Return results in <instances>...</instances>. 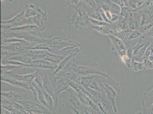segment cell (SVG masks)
Returning a JSON list of instances; mask_svg holds the SVG:
<instances>
[{
  "instance_id": "ab89813d",
  "label": "cell",
  "mask_w": 153,
  "mask_h": 114,
  "mask_svg": "<svg viewBox=\"0 0 153 114\" xmlns=\"http://www.w3.org/2000/svg\"><path fill=\"white\" fill-rule=\"evenodd\" d=\"M96 2H97V4H98V0H96Z\"/></svg>"
},
{
  "instance_id": "f546056e",
  "label": "cell",
  "mask_w": 153,
  "mask_h": 114,
  "mask_svg": "<svg viewBox=\"0 0 153 114\" xmlns=\"http://www.w3.org/2000/svg\"><path fill=\"white\" fill-rule=\"evenodd\" d=\"M137 27V23L135 20H134L133 17H131L128 19V28L131 30H135Z\"/></svg>"
},
{
  "instance_id": "d6986e66",
  "label": "cell",
  "mask_w": 153,
  "mask_h": 114,
  "mask_svg": "<svg viewBox=\"0 0 153 114\" xmlns=\"http://www.w3.org/2000/svg\"><path fill=\"white\" fill-rule=\"evenodd\" d=\"M67 98L70 103V109L72 114H85L83 112V110H82V107L79 106L77 101H75L73 99H70L68 97H67Z\"/></svg>"
},
{
  "instance_id": "83f0119b",
  "label": "cell",
  "mask_w": 153,
  "mask_h": 114,
  "mask_svg": "<svg viewBox=\"0 0 153 114\" xmlns=\"http://www.w3.org/2000/svg\"><path fill=\"white\" fill-rule=\"evenodd\" d=\"M89 17L90 18H91L93 19H97V20H99V21H104L101 13H100V12L98 10V11H96V10L91 14H90L89 16Z\"/></svg>"
},
{
  "instance_id": "9a60e30c",
  "label": "cell",
  "mask_w": 153,
  "mask_h": 114,
  "mask_svg": "<svg viewBox=\"0 0 153 114\" xmlns=\"http://www.w3.org/2000/svg\"><path fill=\"white\" fill-rule=\"evenodd\" d=\"M10 31H20V32H28L33 33L35 32H41V29L38 27L37 26L34 24H29L26 25L18 27H15L10 29L7 31H3V32H10Z\"/></svg>"
},
{
  "instance_id": "30bf717a",
  "label": "cell",
  "mask_w": 153,
  "mask_h": 114,
  "mask_svg": "<svg viewBox=\"0 0 153 114\" xmlns=\"http://www.w3.org/2000/svg\"><path fill=\"white\" fill-rule=\"evenodd\" d=\"M32 65L34 69H41L55 71L57 68L58 64H52L43 59H37L33 61Z\"/></svg>"
},
{
  "instance_id": "7a4b0ae2",
  "label": "cell",
  "mask_w": 153,
  "mask_h": 114,
  "mask_svg": "<svg viewBox=\"0 0 153 114\" xmlns=\"http://www.w3.org/2000/svg\"><path fill=\"white\" fill-rule=\"evenodd\" d=\"M76 12L70 19V25L73 26L75 29L88 30L92 29L91 23L90 21L88 14L79 8H76Z\"/></svg>"
},
{
  "instance_id": "8d00e7d4",
  "label": "cell",
  "mask_w": 153,
  "mask_h": 114,
  "mask_svg": "<svg viewBox=\"0 0 153 114\" xmlns=\"http://www.w3.org/2000/svg\"><path fill=\"white\" fill-rule=\"evenodd\" d=\"M119 16L115 14H112V16H111V22H115L116 21H117L118 19H119Z\"/></svg>"
},
{
  "instance_id": "4dcf8cb0",
  "label": "cell",
  "mask_w": 153,
  "mask_h": 114,
  "mask_svg": "<svg viewBox=\"0 0 153 114\" xmlns=\"http://www.w3.org/2000/svg\"><path fill=\"white\" fill-rule=\"evenodd\" d=\"M142 62V64L146 69H153V62H152L149 59H144Z\"/></svg>"
},
{
  "instance_id": "cb8c5ba5",
  "label": "cell",
  "mask_w": 153,
  "mask_h": 114,
  "mask_svg": "<svg viewBox=\"0 0 153 114\" xmlns=\"http://www.w3.org/2000/svg\"><path fill=\"white\" fill-rule=\"evenodd\" d=\"M131 68H132V70L134 71H138L140 70L146 69L143 64L140 62H137V61H132Z\"/></svg>"
},
{
  "instance_id": "d6a6232c",
  "label": "cell",
  "mask_w": 153,
  "mask_h": 114,
  "mask_svg": "<svg viewBox=\"0 0 153 114\" xmlns=\"http://www.w3.org/2000/svg\"><path fill=\"white\" fill-rule=\"evenodd\" d=\"M125 3H127L130 7L133 9L138 8V0H128Z\"/></svg>"
},
{
  "instance_id": "9c48e42d",
  "label": "cell",
  "mask_w": 153,
  "mask_h": 114,
  "mask_svg": "<svg viewBox=\"0 0 153 114\" xmlns=\"http://www.w3.org/2000/svg\"><path fill=\"white\" fill-rule=\"evenodd\" d=\"M108 37L112 43L111 50L116 51L121 57L126 54L125 46L121 39L118 38L115 35H110Z\"/></svg>"
},
{
  "instance_id": "836d02e7",
  "label": "cell",
  "mask_w": 153,
  "mask_h": 114,
  "mask_svg": "<svg viewBox=\"0 0 153 114\" xmlns=\"http://www.w3.org/2000/svg\"><path fill=\"white\" fill-rule=\"evenodd\" d=\"M140 33L138 32V31H133L130 33V34L128 36V40H130V39H135V38H137L138 36H140Z\"/></svg>"
},
{
  "instance_id": "f35d334b",
  "label": "cell",
  "mask_w": 153,
  "mask_h": 114,
  "mask_svg": "<svg viewBox=\"0 0 153 114\" xmlns=\"http://www.w3.org/2000/svg\"><path fill=\"white\" fill-rule=\"evenodd\" d=\"M28 113H29V114H36L34 113H32V112H28Z\"/></svg>"
},
{
  "instance_id": "ac0fdd59",
  "label": "cell",
  "mask_w": 153,
  "mask_h": 114,
  "mask_svg": "<svg viewBox=\"0 0 153 114\" xmlns=\"http://www.w3.org/2000/svg\"><path fill=\"white\" fill-rule=\"evenodd\" d=\"M92 29L97 30L103 35H114L115 32L108 26H92Z\"/></svg>"
},
{
  "instance_id": "4fadbf2b",
  "label": "cell",
  "mask_w": 153,
  "mask_h": 114,
  "mask_svg": "<svg viewBox=\"0 0 153 114\" xmlns=\"http://www.w3.org/2000/svg\"><path fill=\"white\" fill-rule=\"evenodd\" d=\"M41 76L42 77L43 79V87L46 93H48L49 95H51V96L54 98L55 101V94L54 92L53 87L52 85L51 79L48 76V75L45 73V72L42 71Z\"/></svg>"
},
{
  "instance_id": "e575fe53",
  "label": "cell",
  "mask_w": 153,
  "mask_h": 114,
  "mask_svg": "<svg viewBox=\"0 0 153 114\" xmlns=\"http://www.w3.org/2000/svg\"><path fill=\"white\" fill-rule=\"evenodd\" d=\"M153 23H150V24H148L145 25L141 26V28H140V33H144V32H146L147 30H149L153 26Z\"/></svg>"
},
{
  "instance_id": "52a82bcc",
  "label": "cell",
  "mask_w": 153,
  "mask_h": 114,
  "mask_svg": "<svg viewBox=\"0 0 153 114\" xmlns=\"http://www.w3.org/2000/svg\"><path fill=\"white\" fill-rule=\"evenodd\" d=\"M79 49L70 55L66 56L64 59L61 62V63L58 65L57 68L54 71L53 76H55L64 69H71V67L74 64L77 54L79 53Z\"/></svg>"
},
{
  "instance_id": "e0dca14e",
  "label": "cell",
  "mask_w": 153,
  "mask_h": 114,
  "mask_svg": "<svg viewBox=\"0 0 153 114\" xmlns=\"http://www.w3.org/2000/svg\"><path fill=\"white\" fill-rule=\"evenodd\" d=\"M65 57H66L58 55V54L53 53L48 51L47 53H46L45 56L43 58V59L48 61L52 64H56L58 65Z\"/></svg>"
},
{
  "instance_id": "ffe728a7",
  "label": "cell",
  "mask_w": 153,
  "mask_h": 114,
  "mask_svg": "<svg viewBox=\"0 0 153 114\" xmlns=\"http://www.w3.org/2000/svg\"><path fill=\"white\" fill-rule=\"evenodd\" d=\"M8 60L9 61H16L25 64H32L33 59L32 58L26 56L25 54H19L10 58Z\"/></svg>"
},
{
  "instance_id": "d590c367",
  "label": "cell",
  "mask_w": 153,
  "mask_h": 114,
  "mask_svg": "<svg viewBox=\"0 0 153 114\" xmlns=\"http://www.w3.org/2000/svg\"><path fill=\"white\" fill-rule=\"evenodd\" d=\"M111 0H98V5L99 7L100 5L102 4H107L110 5L111 3Z\"/></svg>"
},
{
  "instance_id": "484cf974",
  "label": "cell",
  "mask_w": 153,
  "mask_h": 114,
  "mask_svg": "<svg viewBox=\"0 0 153 114\" xmlns=\"http://www.w3.org/2000/svg\"><path fill=\"white\" fill-rule=\"evenodd\" d=\"M83 1L86 4L93 8L94 10L96 11L98 10L100 7H98L96 0H83Z\"/></svg>"
},
{
  "instance_id": "7402d4cb",
  "label": "cell",
  "mask_w": 153,
  "mask_h": 114,
  "mask_svg": "<svg viewBox=\"0 0 153 114\" xmlns=\"http://www.w3.org/2000/svg\"><path fill=\"white\" fill-rule=\"evenodd\" d=\"M22 68V66H16V65H12V64H1V74L8 73L13 72V70L21 69Z\"/></svg>"
},
{
  "instance_id": "4316f807",
  "label": "cell",
  "mask_w": 153,
  "mask_h": 114,
  "mask_svg": "<svg viewBox=\"0 0 153 114\" xmlns=\"http://www.w3.org/2000/svg\"><path fill=\"white\" fill-rule=\"evenodd\" d=\"M90 21L91 23V24L94 26H108L111 25L105 21H101L97 19H93L91 18H90Z\"/></svg>"
},
{
  "instance_id": "5b68a950",
  "label": "cell",
  "mask_w": 153,
  "mask_h": 114,
  "mask_svg": "<svg viewBox=\"0 0 153 114\" xmlns=\"http://www.w3.org/2000/svg\"><path fill=\"white\" fill-rule=\"evenodd\" d=\"M15 37L24 39L26 41L32 43H45L46 38H40L34 36L33 33L20 31H10L1 32V38Z\"/></svg>"
},
{
  "instance_id": "74e56055",
  "label": "cell",
  "mask_w": 153,
  "mask_h": 114,
  "mask_svg": "<svg viewBox=\"0 0 153 114\" xmlns=\"http://www.w3.org/2000/svg\"><path fill=\"white\" fill-rule=\"evenodd\" d=\"M83 107V111H84V113H85V114H94V113H91V111H89V110H87V108L85 107Z\"/></svg>"
},
{
  "instance_id": "603a6c76",
  "label": "cell",
  "mask_w": 153,
  "mask_h": 114,
  "mask_svg": "<svg viewBox=\"0 0 153 114\" xmlns=\"http://www.w3.org/2000/svg\"><path fill=\"white\" fill-rule=\"evenodd\" d=\"M109 7H110V12L112 14H115L118 16L121 14L122 7L118 4L111 2V3L109 5Z\"/></svg>"
},
{
  "instance_id": "d4e9b609",
  "label": "cell",
  "mask_w": 153,
  "mask_h": 114,
  "mask_svg": "<svg viewBox=\"0 0 153 114\" xmlns=\"http://www.w3.org/2000/svg\"><path fill=\"white\" fill-rule=\"evenodd\" d=\"M89 88L96 90V91H100L102 93H105L103 87H102V85L99 84L97 82H96V79L94 80L93 82L91 83V84L90 85Z\"/></svg>"
},
{
  "instance_id": "2e32d148",
  "label": "cell",
  "mask_w": 153,
  "mask_h": 114,
  "mask_svg": "<svg viewBox=\"0 0 153 114\" xmlns=\"http://www.w3.org/2000/svg\"><path fill=\"white\" fill-rule=\"evenodd\" d=\"M25 17L26 19H30L37 16L39 13H42V11L39 7H35L34 5L30 4L26 5L25 7Z\"/></svg>"
},
{
  "instance_id": "f1b7e54d",
  "label": "cell",
  "mask_w": 153,
  "mask_h": 114,
  "mask_svg": "<svg viewBox=\"0 0 153 114\" xmlns=\"http://www.w3.org/2000/svg\"><path fill=\"white\" fill-rule=\"evenodd\" d=\"M67 5L70 7H73L76 8L78 5L81 2L82 0H64Z\"/></svg>"
},
{
  "instance_id": "7c38bea8",
  "label": "cell",
  "mask_w": 153,
  "mask_h": 114,
  "mask_svg": "<svg viewBox=\"0 0 153 114\" xmlns=\"http://www.w3.org/2000/svg\"><path fill=\"white\" fill-rule=\"evenodd\" d=\"M1 81L7 83L14 86L22 87L23 89H25L27 90H30V84L23 82L22 81H20L19 80H17V79H15L13 77L7 76V75L1 74Z\"/></svg>"
},
{
  "instance_id": "277c9868",
  "label": "cell",
  "mask_w": 153,
  "mask_h": 114,
  "mask_svg": "<svg viewBox=\"0 0 153 114\" xmlns=\"http://www.w3.org/2000/svg\"><path fill=\"white\" fill-rule=\"evenodd\" d=\"M25 9H24L20 13L16 15L12 19L1 21V29L2 31H7L10 29L22 26L29 24H33L32 18L26 19L24 15Z\"/></svg>"
},
{
  "instance_id": "8fae6325",
  "label": "cell",
  "mask_w": 153,
  "mask_h": 114,
  "mask_svg": "<svg viewBox=\"0 0 153 114\" xmlns=\"http://www.w3.org/2000/svg\"><path fill=\"white\" fill-rule=\"evenodd\" d=\"M33 24L37 26L41 32L44 31L46 27V22L48 20V12L46 11L39 13L37 16L32 18Z\"/></svg>"
},
{
  "instance_id": "8992f818",
  "label": "cell",
  "mask_w": 153,
  "mask_h": 114,
  "mask_svg": "<svg viewBox=\"0 0 153 114\" xmlns=\"http://www.w3.org/2000/svg\"><path fill=\"white\" fill-rule=\"evenodd\" d=\"M51 82L55 94L54 112L56 113V110L57 107L58 96L64 91L68 90L70 86L69 84V79L65 77H59L53 76L51 78Z\"/></svg>"
},
{
  "instance_id": "3957f363",
  "label": "cell",
  "mask_w": 153,
  "mask_h": 114,
  "mask_svg": "<svg viewBox=\"0 0 153 114\" xmlns=\"http://www.w3.org/2000/svg\"><path fill=\"white\" fill-rule=\"evenodd\" d=\"M45 44H48L49 47L51 49V53L56 54H57L58 51L63 50L64 49L68 47L81 46V44L76 41L58 37L46 39Z\"/></svg>"
},
{
  "instance_id": "60d3db41",
  "label": "cell",
  "mask_w": 153,
  "mask_h": 114,
  "mask_svg": "<svg viewBox=\"0 0 153 114\" xmlns=\"http://www.w3.org/2000/svg\"></svg>"
},
{
  "instance_id": "ba28073f",
  "label": "cell",
  "mask_w": 153,
  "mask_h": 114,
  "mask_svg": "<svg viewBox=\"0 0 153 114\" xmlns=\"http://www.w3.org/2000/svg\"><path fill=\"white\" fill-rule=\"evenodd\" d=\"M101 85L108 101L111 103L115 112H117V109L115 105V99L118 95V93H117V91L112 87V86H110L108 83L102 81Z\"/></svg>"
},
{
  "instance_id": "5bb4252c",
  "label": "cell",
  "mask_w": 153,
  "mask_h": 114,
  "mask_svg": "<svg viewBox=\"0 0 153 114\" xmlns=\"http://www.w3.org/2000/svg\"><path fill=\"white\" fill-rule=\"evenodd\" d=\"M1 96L6 98L8 100L12 101H19L25 100L24 98L27 94L22 93H17L14 91H7L1 92Z\"/></svg>"
},
{
  "instance_id": "6da1fadb",
  "label": "cell",
  "mask_w": 153,
  "mask_h": 114,
  "mask_svg": "<svg viewBox=\"0 0 153 114\" xmlns=\"http://www.w3.org/2000/svg\"><path fill=\"white\" fill-rule=\"evenodd\" d=\"M71 70L80 76H88L97 75L105 78L107 81H113L114 80L107 75L102 68L96 62L90 66H78L76 64H73L71 67Z\"/></svg>"
},
{
  "instance_id": "44dd1931",
  "label": "cell",
  "mask_w": 153,
  "mask_h": 114,
  "mask_svg": "<svg viewBox=\"0 0 153 114\" xmlns=\"http://www.w3.org/2000/svg\"><path fill=\"white\" fill-rule=\"evenodd\" d=\"M98 76L97 75H93V76H82L81 84L83 86L85 89H87L89 87L91 83L95 80L96 77Z\"/></svg>"
},
{
  "instance_id": "1f68e13d",
  "label": "cell",
  "mask_w": 153,
  "mask_h": 114,
  "mask_svg": "<svg viewBox=\"0 0 153 114\" xmlns=\"http://www.w3.org/2000/svg\"><path fill=\"white\" fill-rule=\"evenodd\" d=\"M153 56V47L152 46H149L147 48L146 50L145 54L144 59L149 58V57H152Z\"/></svg>"
}]
</instances>
